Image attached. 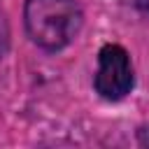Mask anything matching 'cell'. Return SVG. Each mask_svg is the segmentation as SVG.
Masks as SVG:
<instances>
[{
    "label": "cell",
    "instance_id": "cell-1",
    "mask_svg": "<svg viewBox=\"0 0 149 149\" xmlns=\"http://www.w3.org/2000/svg\"><path fill=\"white\" fill-rule=\"evenodd\" d=\"M84 26L79 0H26L23 28L28 40L47 54L70 47Z\"/></svg>",
    "mask_w": 149,
    "mask_h": 149
},
{
    "label": "cell",
    "instance_id": "cell-2",
    "mask_svg": "<svg viewBox=\"0 0 149 149\" xmlns=\"http://www.w3.org/2000/svg\"><path fill=\"white\" fill-rule=\"evenodd\" d=\"M135 86V70L126 47L107 42L98 51V70L93 74L95 93L107 102L123 100Z\"/></svg>",
    "mask_w": 149,
    "mask_h": 149
},
{
    "label": "cell",
    "instance_id": "cell-3",
    "mask_svg": "<svg viewBox=\"0 0 149 149\" xmlns=\"http://www.w3.org/2000/svg\"><path fill=\"white\" fill-rule=\"evenodd\" d=\"M9 47H12V28H9L7 12H5V7L0 5V61L9 54Z\"/></svg>",
    "mask_w": 149,
    "mask_h": 149
},
{
    "label": "cell",
    "instance_id": "cell-4",
    "mask_svg": "<svg viewBox=\"0 0 149 149\" xmlns=\"http://www.w3.org/2000/svg\"><path fill=\"white\" fill-rule=\"evenodd\" d=\"M137 144L140 147H149V126H140L137 128Z\"/></svg>",
    "mask_w": 149,
    "mask_h": 149
}]
</instances>
